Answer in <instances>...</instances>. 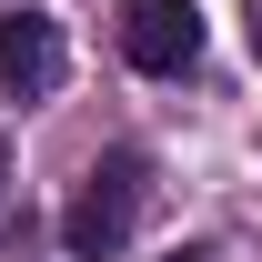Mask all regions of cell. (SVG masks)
Here are the masks:
<instances>
[{"mask_svg":"<svg viewBox=\"0 0 262 262\" xmlns=\"http://www.w3.org/2000/svg\"><path fill=\"white\" fill-rule=\"evenodd\" d=\"M121 51H131V71H192L202 61V10L192 0H131V20H121Z\"/></svg>","mask_w":262,"mask_h":262,"instance_id":"2","label":"cell"},{"mask_svg":"<svg viewBox=\"0 0 262 262\" xmlns=\"http://www.w3.org/2000/svg\"><path fill=\"white\" fill-rule=\"evenodd\" d=\"M242 40H252V61H262V0H242Z\"/></svg>","mask_w":262,"mask_h":262,"instance_id":"4","label":"cell"},{"mask_svg":"<svg viewBox=\"0 0 262 262\" xmlns=\"http://www.w3.org/2000/svg\"><path fill=\"white\" fill-rule=\"evenodd\" d=\"M171 262H202V252H171Z\"/></svg>","mask_w":262,"mask_h":262,"instance_id":"5","label":"cell"},{"mask_svg":"<svg viewBox=\"0 0 262 262\" xmlns=\"http://www.w3.org/2000/svg\"><path fill=\"white\" fill-rule=\"evenodd\" d=\"M141 192H151V171H141V151H111V162H91V182L71 192L61 212V242L81 262H111L131 242V222H141Z\"/></svg>","mask_w":262,"mask_h":262,"instance_id":"1","label":"cell"},{"mask_svg":"<svg viewBox=\"0 0 262 262\" xmlns=\"http://www.w3.org/2000/svg\"><path fill=\"white\" fill-rule=\"evenodd\" d=\"M61 71H71V51H61V20L51 10H0V81L20 101H40V91H61Z\"/></svg>","mask_w":262,"mask_h":262,"instance_id":"3","label":"cell"}]
</instances>
